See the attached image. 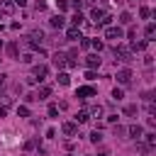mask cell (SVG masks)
Instances as JSON below:
<instances>
[{"label": "cell", "mask_w": 156, "mask_h": 156, "mask_svg": "<svg viewBox=\"0 0 156 156\" xmlns=\"http://www.w3.org/2000/svg\"><path fill=\"white\" fill-rule=\"evenodd\" d=\"M112 51H115V58H117V61H122V63H132V61H134V54H132V49H129V46L117 44Z\"/></svg>", "instance_id": "cell-1"}, {"label": "cell", "mask_w": 156, "mask_h": 156, "mask_svg": "<svg viewBox=\"0 0 156 156\" xmlns=\"http://www.w3.org/2000/svg\"><path fill=\"white\" fill-rule=\"evenodd\" d=\"M46 76H49V68H46L44 63H39V66H34V68H32V76L27 78V83H32V85H34V83H41Z\"/></svg>", "instance_id": "cell-2"}, {"label": "cell", "mask_w": 156, "mask_h": 156, "mask_svg": "<svg viewBox=\"0 0 156 156\" xmlns=\"http://www.w3.org/2000/svg\"><path fill=\"white\" fill-rule=\"evenodd\" d=\"M122 37H124L122 27H115V24H107V27H105V39H110V41H119Z\"/></svg>", "instance_id": "cell-3"}, {"label": "cell", "mask_w": 156, "mask_h": 156, "mask_svg": "<svg viewBox=\"0 0 156 156\" xmlns=\"http://www.w3.org/2000/svg\"><path fill=\"white\" fill-rule=\"evenodd\" d=\"M41 41H44V32H41V29H32L29 37H27V44H29L32 49H39Z\"/></svg>", "instance_id": "cell-4"}, {"label": "cell", "mask_w": 156, "mask_h": 156, "mask_svg": "<svg viewBox=\"0 0 156 156\" xmlns=\"http://www.w3.org/2000/svg\"><path fill=\"white\" fill-rule=\"evenodd\" d=\"M132 78H134V76H132L129 68H119V71H117V83H119V85H132Z\"/></svg>", "instance_id": "cell-5"}, {"label": "cell", "mask_w": 156, "mask_h": 156, "mask_svg": "<svg viewBox=\"0 0 156 156\" xmlns=\"http://www.w3.org/2000/svg\"><path fill=\"white\" fill-rule=\"evenodd\" d=\"M93 95H95V88H93V85H80V88L76 90V98H83V100H85V98H93Z\"/></svg>", "instance_id": "cell-6"}, {"label": "cell", "mask_w": 156, "mask_h": 156, "mask_svg": "<svg viewBox=\"0 0 156 156\" xmlns=\"http://www.w3.org/2000/svg\"><path fill=\"white\" fill-rule=\"evenodd\" d=\"M51 63H54V66H56V68L61 71V68L66 66V54H63V51H56V54L51 56Z\"/></svg>", "instance_id": "cell-7"}, {"label": "cell", "mask_w": 156, "mask_h": 156, "mask_svg": "<svg viewBox=\"0 0 156 156\" xmlns=\"http://www.w3.org/2000/svg\"><path fill=\"white\" fill-rule=\"evenodd\" d=\"M100 63H102V58H100L98 54H90V56H85V66H88V68H93V71H95Z\"/></svg>", "instance_id": "cell-8"}, {"label": "cell", "mask_w": 156, "mask_h": 156, "mask_svg": "<svg viewBox=\"0 0 156 156\" xmlns=\"http://www.w3.org/2000/svg\"><path fill=\"white\" fill-rule=\"evenodd\" d=\"M61 132H63L66 136H73V134L78 132V124H76V122H63V124H61Z\"/></svg>", "instance_id": "cell-9"}, {"label": "cell", "mask_w": 156, "mask_h": 156, "mask_svg": "<svg viewBox=\"0 0 156 156\" xmlns=\"http://www.w3.org/2000/svg\"><path fill=\"white\" fill-rule=\"evenodd\" d=\"M15 12V2L12 0H0V15H12Z\"/></svg>", "instance_id": "cell-10"}, {"label": "cell", "mask_w": 156, "mask_h": 156, "mask_svg": "<svg viewBox=\"0 0 156 156\" xmlns=\"http://www.w3.org/2000/svg\"><path fill=\"white\" fill-rule=\"evenodd\" d=\"M105 15H107V10H105V7H93V12H90V20L98 24V22H100Z\"/></svg>", "instance_id": "cell-11"}, {"label": "cell", "mask_w": 156, "mask_h": 156, "mask_svg": "<svg viewBox=\"0 0 156 156\" xmlns=\"http://www.w3.org/2000/svg\"><path fill=\"white\" fill-rule=\"evenodd\" d=\"M49 24H51V27H54V29H61V27H63V24H66V17H63V15H61V12H58V15H54V17H51V20H49Z\"/></svg>", "instance_id": "cell-12"}, {"label": "cell", "mask_w": 156, "mask_h": 156, "mask_svg": "<svg viewBox=\"0 0 156 156\" xmlns=\"http://www.w3.org/2000/svg\"><path fill=\"white\" fill-rule=\"evenodd\" d=\"M80 37H83V34H80L78 27H68V32H66V39H68V41H80Z\"/></svg>", "instance_id": "cell-13"}, {"label": "cell", "mask_w": 156, "mask_h": 156, "mask_svg": "<svg viewBox=\"0 0 156 156\" xmlns=\"http://www.w3.org/2000/svg\"><path fill=\"white\" fill-rule=\"evenodd\" d=\"M127 132H129V136H132V139H136V141H139V139L144 136V129H141L139 124H132V127H129Z\"/></svg>", "instance_id": "cell-14"}, {"label": "cell", "mask_w": 156, "mask_h": 156, "mask_svg": "<svg viewBox=\"0 0 156 156\" xmlns=\"http://www.w3.org/2000/svg\"><path fill=\"white\" fill-rule=\"evenodd\" d=\"M7 54H10V58H20V46H17V41H10L7 46Z\"/></svg>", "instance_id": "cell-15"}, {"label": "cell", "mask_w": 156, "mask_h": 156, "mask_svg": "<svg viewBox=\"0 0 156 156\" xmlns=\"http://www.w3.org/2000/svg\"><path fill=\"white\" fill-rule=\"evenodd\" d=\"M49 95H51V88H49V85H41V88L34 93V98H37V100H46Z\"/></svg>", "instance_id": "cell-16"}, {"label": "cell", "mask_w": 156, "mask_h": 156, "mask_svg": "<svg viewBox=\"0 0 156 156\" xmlns=\"http://www.w3.org/2000/svg\"><path fill=\"white\" fill-rule=\"evenodd\" d=\"M146 46H149V41H146V39H144V41H136V39H132V44H129V49H132V51H144Z\"/></svg>", "instance_id": "cell-17"}, {"label": "cell", "mask_w": 156, "mask_h": 156, "mask_svg": "<svg viewBox=\"0 0 156 156\" xmlns=\"http://www.w3.org/2000/svg\"><path fill=\"white\" fill-rule=\"evenodd\" d=\"M144 32H146V37H149V39H146V41H149V44H151V41H154V37H156V24H154V22H149V24H146V29H144Z\"/></svg>", "instance_id": "cell-18"}, {"label": "cell", "mask_w": 156, "mask_h": 156, "mask_svg": "<svg viewBox=\"0 0 156 156\" xmlns=\"http://www.w3.org/2000/svg\"><path fill=\"white\" fill-rule=\"evenodd\" d=\"M90 119V115H88V110H80L78 115H76V124H85Z\"/></svg>", "instance_id": "cell-19"}, {"label": "cell", "mask_w": 156, "mask_h": 156, "mask_svg": "<svg viewBox=\"0 0 156 156\" xmlns=\"http://www.w3.org/2000/svg\"><path fill=\"white\" fill-rule=\"evenodd\" d=\"M56 80H58V85H68V83H71V76H68V73H63V71H58Z\"/></svg>", "instance_id": "cell-20"}, {"label": "cell", "mask_w": 156, "mask_h": 156, "mask_svg": "<svg viewBox=\"0 0 156 156\" xmlns=\"http://www.w3.org/2000/svg\"><path fill=\"white\" fill-rule=\"evenodd\" d=\"M124 115H127V117H136V115H139V107H136V105H127V107H124Z\"/></svg>", "instance_id": "cell-21"}, {"label": "cell", "mask_w": 156, "mask_h": 156, "mask_svg": "<svg viewBox=\"0 0 156 156\" xmlns=\"http://www.w3.org/2000/svg\"><path fill=\"white\" fill-rule=\"evenodd\" d=\"M88 115H90V117H102V107H100V105H93V107L88 110Z\"/></svg>", "instance_id": "cell-22"}, {"label": "cell", "mask_w": 156, "mask_h": 156, "mask_svg": "<svg viewBox=\"0 0 156 156\" xmlns=\"http://www.w3.org/2000/svg\"><path fill=\"white\" fill-rule=\"evenodd\" d=\"M71 22H73V27H80V24H83V22H85V17H83V15H80V12H76V15H73V20H71Z\"/></svg>", "instance_id": "cell-23"}, {"label": "cell", "mask_w": 156, "mask_h": 156, "mask_svg": "<svg viewBox=\"0 0 156 156\" xmlns=\"http://www.w3.org/2000/svg\"><path fill=\"white\" fill-rule=\"evenodd\" d=\"M90 141H93V144H98V141H102V132H100V129H95V132H90Z\"/></svg>", "instance_id": "cell-24"}, {"label": "cell", "mask_w": 156, "mask_h": 156, "mask_svg": "<svg viewBox=\"0 0 156 156\" xmlns=\"http://www.w3.org/2000/svg\"><path fill=\"white\" fill-rule=\"evenodd\" d=\"M83 5H85L83 0H68V7H73L76 12H80V7H83Z\"/></svg>", "instance_id": "cell-25"}, {"label": "cell", "mask_w": 156, "mask_h": 156, "mask_svg": "<svg viewBox=\"0 0 156 156\" xmlns=\"http://www.w3.org/2000/svg\"><path fill=\"white\" fill-rule=\"evenodd\" d=\"M144 136H146V146H151V149H154V146H156V134L151 132V134H144Z\"/></svg>", "instance_id": "cell-26"}, {"label": "cell", "mask_w": 156, "mask_h": 156, "mask_svg": "<svg viewBox=\"0 0 156 156\" xmlns=\"http://www.w3.org/2000/svg\"><path fill=\"white\" fill-rule=\"evenodd\" d=\"M119 22H122V24H132V15H129V12H122V15H119Z\"/></svg>", "instance_id": "cell-27"}, {"label": "cell", "mask_w": 156, "mask_h": 156, "mask_svg": "<svg viewBox=\"0 0 156 156\" xmlns=\"http://www.w3.org/2000/svg\"><path fill=\"white\" fill-rule=\"evenodd\" d=\"M90 46H93V49H98V51H102V46H105V44H102V39H90Z\"/></svg>", "instance_id": "cell-28"}, {"label": "cell", "mask_w": 156, "mask_h": 156, "mask_svg": "<svg viewBox=\"0 0 156 156\" xmlns=\"http://www.w3.org/2000/svg\"><path fill=\"white\" fill-rule=\"evenodd\" d=\"M112 98H115V100L119 102V100L124 98V90H122V88H115V90H112Z\"/></svg>", "instance_id": "cell-29"}, {"label": "cell", "mask_w": 156, "mask_h": 156, "mask_svg": "<svg viewBox=\"0 0 156 156\" xmlns=\"http://www.w3.org/2000/svg\"><path fill=\"white\" fill-rule=\"evenodd\" d=\"M17 115H20V117H29V107H27V105H20V107H17Z\"/></svg>", "instance_id": "cell-30"}, {"label": "cell", "mask_w": 156, "mask_h": 156, "mask_svg": "<svg viewBox=\"0 0 156 156\" xmlns=\"http://www.w3.org/2000/svg\"><path fill=\"white\" fill-rule=\"evenodd\" d=\"M56 7H58V12H66L68 10V0H56Z\"/></svg>", "instance_id": "cell-31"}, {"label": "cell", "mask_w": 156, "mask_h": 156, "mask_svg": "<svg viewBox=\"0 0 156 156\" xmlns=\"http://www.w3.org/2000/svg\"><path fill=\"white\" fill-rule=\"evenodd\" d=\"M151 15H154V12H151L149 7H139V17H144V20H146V17H151Z\"/></svg>", "instance_id": "cell-32"}, {"label": "cell", "mask_w": 156, "mask_h": 156, "mask_svg": "<svg viewBox=\"0 0 156 156\" xmlns=\"http://www.w3.org/2000/svg\"><path fill=\"white\" fill-rule=\"evenodd\" d=\"M110 22H112V15H110V12H107V15H105V17H102V20H100V22H98V24H100V27H107V24H110Z\"/></svg>", "instance_id": "cell-33"}, {"label": "cell", "mask_w": 156, "mask_h": 156, "mask_svg": "<svg viewBox=\"0 0 156 156\" xmlns=\"http://www.w3.org/2000/svg\"><path fill=\"white\" fill-rule=\"evenodd\" d=\"M32 58H34L32 54H22V56H20V61H22V63H32Z\"/></svg>", "instance_id": "cell-34"}, {"label": "cell", "mask_w": 156, "mask_h": 156, "mask_svg": "<svg viewBox=\"0 0 156 156\" xmlns=\"http://www.w3.org/2000/svg\"><path fill=\"white\" fill-rule=\"evenodd\" d=\"M58 115V105H49V117H56Z\"/></svg>", "instance_id": "cell-35"}, {"label": "cell", "mask_w": 156, "mask_h": 156, "mask_svg": "<svg viewBox=\"0 0 156 156\" xmlns=\"http://www.w3.org/2000/svg\"><path fill=\"white\" fill-rule=\"evenodd\" d=\"M37 144H39V139H32V141H27V144H24V149H27V151H32Z\"/></svg>", "instance_id": "cell-36"}, {"label": "cell", "mask_w": 156, "mask_h": 156, "mask_svg": "<svg viewBox=\"0 0 156 156\" xmlns=\"http://www.w3.org/2000/svg\"><path fill=\"white\" fill-rule=\"evenodd\" d=\"M5 85H7V76H5V73H0V93L5 90Z\"/></svg>", "instance_id": "cell-37"}, {"label": "cell", "mask_w": 156, "mask_h": 156, "mask_svg": "<svg viewBox=\"0 0 156 156\" xmlns=\"http://www.w3.org/2000/svg\"><path fill=\"white\" fill-rule=\"evenodd\" d=\"M90 46V39L88 37H80V49H88Z\"/></svg>", "instance_id": "cell-38"}, {"label": "cell", "mask_w": 156, "mask_h": 156, "mask_svg": "<svg viewBox=\"0 0 156 156\" xmlns=\"http://www.w3.org/2000/svg\"><path fill=\"white\" fill-rule=\"evenodd\" d=\"M141 98H144V102H154V93H149V90H146Z\"/></svg>", "instance_id": "cell-39"}, {"label": "cell", "mask_w": 156, "mask_h": 156, "mask_svg": "<svg viewBox=\"0 0 156 156\" xmlns=\"http://www.w3.org/2000/svg\"><path fill=\"white\" fill-rule=\"evenodd\" d=\"M85 78H88V80H95L98 76H95V71H93V68H88V73H85Z\"/></svg>", "instance_id": "cell-40"}, {"label": "cell", "mask_w": 156, "mask_h": 156, "mask_svg": "<svg viewBox=\"0 0 156 156\" xmlns=\"http://www.w3.org/2000/svg\"><path fill=\"white\" fill-rule=\"evenodd\" d=\"M37 10H46V2L44 0H37Z\"/></svg>", "instance_id": "cell-41"}, {"label": "cell", "mask_w": 156, "mask_h": 156, "mask_svg": "<svg viewBox=\"0 0 156 156\" xmlns=\"http://www.w3.org/2000/svg\"><path fill=\"white\" fill-rule=\"evenodd\" d=\"M146 124H149V127H156V119H154V115H151V117H146Z\"/></svg>", "instance_id": "cell-42"}, {"label": "cell", "mask_w": 156, "mask_h": 156, "mask_svg": "<svg viewBox=\"0 0 156 156\" xmlns=\"http://www.w3.org/2000/svg\"><path fill=\"white\" fill-rule=\"evenodd\" d=\"M12 2H15V5H20V7H24V5H27V0H12Z\"/></svg>", "instance_id": "cell-43"}, {"label": "cell", "mask_w": 156, "mask_h": 156, "mask_svg": "<svg viewBox=\"0 0 156 156\" xmlns=\"http://www.w3.org/2000/svg\"><path fill=\"white\" fill-rule=\"evenodd\" d=\"M5 115H7V107H2V105H0V117H5Z\"/></svg>", "instance_id": "cell-44"}, {"label": "cell", "mask_w": 156, "mask_h": 156, "mask_svg": "<svg viewBox=\"0 0 156 156\" xmlns=\"http://www.w3.org/2000/svg\"><path fill=\"white\" fill-rule=\"evenodd\" d=\"M98 156H110V154H107V151H102V154H98Z\"/></svg>", "instance_id": "cell-45"}, {"label": "cell", "mask_w": 156, "mask_h": 156, "mask_svg": "<svg viewBox=\"0 0 156 156\" xmlns=\"http://www.w3.org/2000/svg\"><path fill=\"white\" fill-rule=\"evenodd\" d=\"M83 2H95V0H83Z\"/></svg>", "instance_id": "cell-46"}, {"label": "cell", "mask_w": 156, "mask_h": 156, "mask_svg": "<svg viewBox=\"0 0 156 156\" xmlns=\"http://www.w3.org/2000/svg\"><path fill=\"white\" fill-rule=\"evenodd\" d=\"M0 49H2V39H0Z\"/></svg>", "instance_id": "cell-47"}, {"label": "cell", "mask_w": 156, "mask_h": 156, "mask_svg": "<svg viewBox=\"0 0 156 156\" xmlns=\"http://www.w3.org/2000/svg\"><path fill=\"white\" fill-rule=\"evenodd\" d=\"M0 32H2V24H0Z\"/></svg>", "instance_id": "cell-48"}, {"label": "cell", "mask_w": 156, "mask_h": 156, "mask_svg": "<svg viewBox=\"0 0 156 156\" xmlns=\"http://www.w3.org/2000/svg\"><path fill=\"white\" fill-rule=\"evenodd\" d=\"M66 156H71V154H66Z\"/></svg>", "instance_id": "cell-49"}]
</instances>
